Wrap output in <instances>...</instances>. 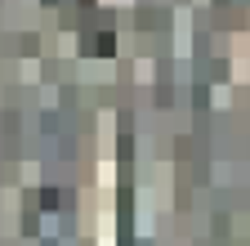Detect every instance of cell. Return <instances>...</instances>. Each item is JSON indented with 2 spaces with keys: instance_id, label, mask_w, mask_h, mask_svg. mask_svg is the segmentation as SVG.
Here are the masks:
<instances>
[{
  "instance_id": "obj_1",
  "label": "cell",
  "mask_w": 250,
  "mask_h": 246,
  "mask_svg": "<svg viewBox=\"0 0 250 246\" xmlns=\"http://www.w3.org/2000/svg\"><path fill=\"white\" fill-rule=\"evenodd\" d=\"M85 54H99V58H112V54H116V41H112V32H99V36H85Z\"/></svg>"
},
{
  "instance_id": "obj_2",
  "label": "cell",
  "mask_w": 250,
  "mask_h": 246,
  "mask_svg": "<svg viewBox=\"0 0 250 246\" xmlns=\"http://www.w3.org/2000/svg\"><path fill=\"white\" fill-rule=\"evenodd\" d=\"M41 206H45V210H54V206H62V193H54V188H45V193H41Z\"/></svg>"
}]
</instances>
